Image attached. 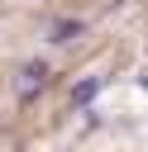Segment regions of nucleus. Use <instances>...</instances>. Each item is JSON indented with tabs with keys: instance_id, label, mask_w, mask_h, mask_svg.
<instances>
[{
	"instance_id": "nucleus-1",
	"label": "nucleus",
	"mask_w": 148,
	"mask_h": 152,
	"mask_svg": "<svg viewBox=\"0 0 148 152\" xmlns=\"http://www.w3.org/2000/svg\"><path fill=\"white\" fill-rule=\"evenodd\" d=\"M33 86H38V90L48 86V62H29V66L19 71V90H24V95H33Z\"/></svg>"
},
{
	"instance_id": "nucleus-3",
	"label": "nucleus",
	"mask_w": 148,
	"mask_h": 152,
	"mask_svg": "<svg viewBox=\"0 0 148 152\" xmlns=\"http://www.w3.org/2000/svg\"><path fill=\"white\" fill-rule=\"evenodd\" d=\"M100 90H105V81H100V76H91V81H81V86L72 90V104H91Z\"/></svg>"
},
{
	"instance_id": "nucleus-2",
	"label": "nucleus",
	"mask_w": 148,
	"mask_h": 152,
	"mask_svg": "<svg viewBox=\"0 0 148 152\" xmlns=\"http://www.w3.org/2000/svg\"><path fill=\"white\" fill-rule=\"evenodd\" d=\"M48 38H53V43H72V38H81V19H57V24L48 28Z\"/></svg>"
}]
</instances>
